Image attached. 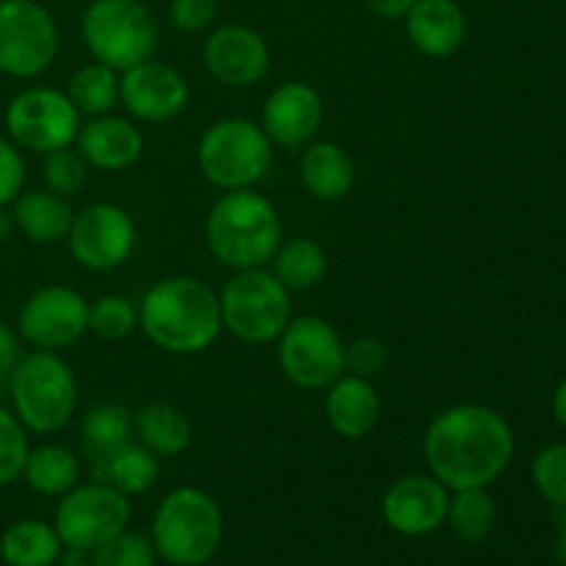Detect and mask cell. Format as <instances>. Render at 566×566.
<instances>
[{
	"instance_id": "obj_43",
	"label": "cell",
	"mask_w": 566,
	"mask_h": 566,
	"mask_svg": "<svg viewBox=\"0 0 566 566\" xmlns=\"http://www.w3.org/2000/svg\"><path fill=\"white\" fill-rule=\"evenodd\" d=\"M55 566H92V558H88V551L64 545V551H61L59 556V564Z\"/></svg>"
},
{
	"instance_id": "obj_31",
	"label": "cell",
	"mask_w": 566,
	"mask_h": 566,
	"mask_svg": "<svg viewBox=\"0 0 566 566\" xmlns=\"http://www.w3.org/2000/svg\"><path fill=\"white\" fill-rule=\"evenodd\" d=\"M133 434V412L122 403H97L88 409L81 420V437L94 459L108 457L119 446L130 442Z\"/></svg>"
},
{
	"instance_id": "obj_26",
	"label": "cell",
	"mask_w": 566,
	"mask_h": 566,
	"mask_svg": "<svg viewBox=\"0 0 566 566\" xmlns=\"http://www.w3.org/2000/svg\"><path fill=\"white\" fill-rule=\"evenodd\" d=\"M64 542L53 523L17 520L0 534V562L6 566H55Z\"/></svg>"
},
{
	"instance_id": "obj_32",
	"label": "cell",
	"mask_w": 566,
	"mask_h": 566,
	"mask_svg": "<svg viewBox=\"0 0 566 566\" xmlns=\"http://www.w3.org/2000/svg\"><path fill=\"white\" fill-rule=\"evenodd\" d=\"M138 329V307L127 296L105 293L88 302V332L99 340H127Z\"/></svg>"
},
{
	"instance_id": "obj_19",
	"label": "cell",
	"mask_w": 566,
	"mask_h": 566,
	"mask_svg": "<svg viewBox=\"0 0 566 566\" xmlns=\"http://www.w3.org/2000/svg\"><path fill=\"white\" fill-rule=\"evenodd\" d=\"M75 149L83 155L88 169L116 175L138 164L144 155V133L138 130L136 122L125 116H92L77 130Z\"/></svg>"
},
{
	"instance_id": "obj_22",
	"label": "cell",
	"mask_w": 566,
	"mask_h": 566,
	"mask_svg": "<svg viewBox=\"0 0 566 566\" xmlns=\"http://www.w3.org/2000/svg\"><path fill=\"white\" fill-rule=\"evenodd\" d=\"M298 180L318 202H343L357 182V166L337 142H310L298 158Z\"/></svg>"
},
{
	"instance_id": "obj_11",
	"label": "cell",
	"mask_w": 566,
	"mask_h": 566,
	"mask_svg": "<svg viewBox=\"0 0 566 566\" xmlns=\"http://www.w3.org/2000/svg\"><path fill=\"white\" fill-rule=\"evenodd\" d=\"M59 25L39 0H0V75L31 81L59 55Z\"/></svg>"
},
{
	"instance_id": "obj_39",
	"label": "cell",
	"mask_w": 566,
	"mask_h": 566,
	"mask_svg": "<svg viewBox=\"0 0 566 566\" xmlns=\"http://www.w3.org/2000/svg\"><path fill=\"white\" fill-rule=\"evenodd\" d=\"M219 17V0H171L169 20L180 33H202Z\"/></svg>"
},
{
	"instance_id": "obj_10",
	"label": "cell",
	"mask_w": 566,
	"mask_h": 566,
	"mask_svg": "<svg viewBox=\"0 0 566 566\" xmlns=\"http://www.w3.org/2000/svg\"><path fill=\"white\" fill-rule=\"evenodd\" d=\"M3 125L22 153L48 155L75 144L81 114L61 88L28 86L9 99Z\"/></svg>"
},
{
	"instance_id": "obj_3",
	"label": "cell",
	"mask_w": 566,
	"mask_h": 566,
	"mask_svg": "<svg viewBox=\"0 0 566 566\" xmlns=\"http://www.w3.org/2000/svg\"><path fill=\"white\" fill-rule=\"evenodd\" d=\"M210 254L232 271L269 265L282 243V216L254 188L224 191L205 219Z\"/></svg>"
},
{
	"instance_id": "obj_17",
	"label": "cell",
	"mask_w": 566,
	"mask_h": 566,
	"mask_svg": "<svg viewBox=\"0 0 566 566\" xmlns=\"http://www.w3.org/2000/svg\"><path fill=\"white\" fill-rule=\"evenodd\" d=\"M451 490L431 473L401 475L381 495V520L401 536H429L446 525Z\"/></svg>"
},
{
	"instance_id": "obj_28",
	"label": "cell",
	"mask_w": 566,
	"mask_h": 566,
	"mask_svg": "<svg viewBox=\"0 0 566 566\" xmlns=\"http://www.w3.org/2000/svg\"><path fill=\"white\" fill-rule=\"evenodd\" d=\"M271 271L287 291H310L329 271V254L315 238H291L282 241L271 258Z\"/></svg>"
},
{
	"instance_id": "obj_1",
	"label": "cell",
	"mask_w": 566,
	"mask_h": 566,
	"mask_svg": "<svg viewBox=\"0 0 566 566\" xmlns=\"http://www.w3.org/2000/svg\"><path fill=\"white\" fill-rule=\"evenodd\" d=\"M514 429L497 409L457 403L437 415L423 434L429 473L448 490H490L514 459Z\"/></svg>"
},
{
	"instance_id": "obj_44",
	"label": "cell",
	"mask_w": 566,
	"mask_h": 566,
	"mask_svg": "<svg viewBox=\"0 0 566 566\" xmlns=\"http://www.w3.org/2000/svg\"><path fill=\"white\" fill-rule=\"evenodd\" d=\"M553 556H556L558 566H566V514H562V523L553 536Z\"/></svg>"
},
{
	"instance_id": "obj_21",
	"label": "cell",
	"mask_w": 566,
	"mask_h": 566,
	"mask_svg": "<svg viewBox=\"0 0 566 566\" xmlns=\"http://www.w3.org/2000/svg\"><path fill=\"white\" fill-rule=\"evenodd\" d=\"M324 415L329 429L343 440H363L379 426L381 398L374 381L365 376L343 374L326 387Z\"/></svg>"
},
{
	"instance_id": "obj_36",
	"label": "cell",
	"mask_w": 566,
	"mask_h": 566,
	"mask_svg": "<svg viewBox=\"0 0 566 566\" xmlns=\"http://www.w3.org/2000/svg\"><path fill=\"white\" fill-rule=\"evenodd\" d=\"M31 446H28L25 426L17 420L11 409L0 407V486H9L22 479V468Z\"/></svg>"
},
{
	"instance_id": "obj_25",
	"label": "cell",
	"mask_w": 566,
	"mask_h": 566,
	"mask_svg": "<svg viewBox=\"0 0 566 566\" xmlns=\"http://www.w3.org/2000/svg\"><path fill=\"white\" fill-rule=\"evenodd\" d=\"M81 457L61 442H42L31 448L22 468L28 490L42 497H61L81 484Z\"/></svg>"
},
{
	"instance_id": "obj_30",
	"label": "cell",
	"mask_w": 566,
	"mask_h": 566,
	"mask_svg": "<svg viewBox=\"0 0 566 566\" xmlns=\"http://www.w3.org/2000/svg\"><path fill=\"white\" fill-rule=\"evenodd\" d=\"M66 97L77 108L81 116H105L119 105V72L111 66L92 61L83 64L81 70L72 72Z\"/></svg>"
},
{
	"instance_id": "obj_33",
	"label": "cell",
	"mask_w": 566,
	"mask_h": 566,
	"mask_svg": "<svg viewBox=\"0 0 566 566\" xmlns=\"http://www.w3.org/2000/svg\"><path fill=\"white\" fill-rule=\"evenodd\" d=\"M531 479L542 501L566 514V442H551L531 462Z\"/></svg>"
},
{
	"instance_id": "obj_24",
	"label": "cell",
	"mask_w": 566,
	"mask_h": 566,
	"mask_svg": "<svg viewBox=\"0 0 566 566\" xmlns=\"http://www.w3.org/2000/svg\"><path fill=\"white\" fill-rule=\"evenodd\" d=\"M133 431L144 448L164 459L180 457L193 440V426L188 415L166 401L144 403L138 412H133Z\"/></svg>"
},
{
	"instance_id": "obj_7",
	"label": "cell",
	"mask_w": 566,
	"mask_h": 566,
	"mask_svg": "<svg viewBox=\"0 0 566 566\" xmlns=\"http://www.w3.org/2000/svg\"><path fill=\"white\" fill-rule=\"evenodd\" d=\"M219 307L224 332L247 346L276 343L293 318L291 291L265 265L235 271L221 287Z\"/></svg>"
},
{
	"instance_id": "obj_2",
	"label": "cell",
	"mask_w": 566,
	"mask_h": 566,
	"mask_svg": "<svg viewBox=\"0 0 566 566\" xmlns=\"http://www.w3.org/2000/svg\"><path fill=\"white\" fill-rule=\"evenodd\" d=\"M138 329L166 354L208 352L224 332L219 293L199 276H164L138 304Z\"/></svg>"
},
{
	"instance_id": "obj_8",
	"label": "cell",
	"mask_w": 566,
	"mask_h": 566,
	"mask_svg": "<svg viewBox=\"0 0 566 566\" xmlns=\"http://www.w3.org/2000/svg\"><path fill=\"white\" fill-rule=\"evenodd\" d=\"M81 36L94 61L125 72L153 59L158 22L142 0H92L81 17Z\"/></svg>"
},
{
	"instance_id": "obj_35",
	"label": "cell",
	"mask_w": 566,
	"mask_h": 566,
	"mask_svg": "<svg viewBox=\"0 0 566 566\" xmlns=\"http://www.w3.org/2000/svg\"><path fill=\"white\" fill-rule=\"evenodd\" d=\"M42 180L44 188L59 197L72 199L75 193L83 191L88 180V164L75 147L55 149V153L44 155L42 164Z\"/></svg>"
},
{
	"instance_id": "obj_20",
	"label": "cell",
	"mask_w": 566,
	"mask_h": 566,
	"mask_svg": "<svg viewBox=\"0 0 566 566\" xmlns=\"http://www.w3.org/2000/svg\"><path fill=\"white\" fill-rule=\"evenodd\" d=\"M403 31L426 59H451L468 39V17L457 0H415L403 17Z\"/></svg>"
},
{
	"instance_id": "obj_38",
	"label": "cell",
	"mask_w": 566,
	"mask_h": 566,
	"mask_svg": "<svg viewBox=\"0 0 566 566\" xmlns=\"http://www.w3.org/2000/svg\"><path fill=\"white\" fill-rule=\"evenodd\" d=\"M25 155L11 142L0 136V208H9L25 191Z\"/></svg>"
},
{
	"instance_id": "obj_5",
	"label": "cell",
	"mask_w": 566,
	"mask_h": 566,
	"mask_svg": "<svg viewBox=\"0 0 566 566\" xmlns=\"http://www.w3.org/2000/svg\"><path fill=\"white\" fill-rule=\"evenodd\" d=\"M11 412L31 434H59L77 412V376L59 352L33 348L11 368Z\"/></svg>"
},
{
	"instance_id": "obj_14",
	"label": "cell",
	"mask_w": 566,
	"mask_h": 566,
	"mask_svg": "<svg viewBox=\"0 0 566 566\" xmlns=\"http://www.w3.org/2000/svg\"><path fill=\"white\" fill-rule=\"evenodd\" d=\"M88 332V302L70 285H44L22 302L17 335L42 352H64Z\"/></svg>"
},
{
	"instance_id": "obj_6",
	"label": "cell",
	"mask_w": 566,
	"mask_h": 566,
	"mask_svg": "<svg viewBox=\"0 0 566 566\" xmlns=\"http://www.w3.org/2000/svg\"><path fill=\"white\" fill-rule=\"evenodd\" d=\"M274 164V144L260 122L227 116L213 122L197 144V166L219 191L254 188Z\"/></svg>"
},
{
	"instance_id": "obj_27",
	"label": "cell",
	"mask_w": 566,
	"mask_h": 566,
	"mask_svg": "<svg viewBox=\"0 0 566 566\" xmlns=\"http://www.w3.org/2000/svg\"><path fill=\"white\" fill-rule=\"evenodd\" d=\"M94 475H97V481H105L114 490H119L122 495L133 497L153 490L160 475V464L158 457L142 442H125L108 457L94 459Z\"/></svg>"
},
{
	"instance_id": "obj_45",
	"label": "cell",
	"mask_w": 566,
	"mask_h": 566,
	"mask_svg": "<svg viewBox=\"0 0 566 566\" xmlns=\"http://www.w3.org/2000/svg\"><path fill=\"white\" fill-rule=\"evenodd\" d=\"M14 232H17V227H14V219H11V210L0 208V247L11 241V235H14Z\"/></svg>"
},
{
	"instance_id": "obj_12",
	"label": "cell",
	"mask_w": 566,
	"mask_h": 566,
	"mask_svg": "<svg viewBox=\"0 0 566 566\" xmlns=\"http://www.w3.org/2000/svg\"><path fill=\"white\" fill-rule=\"evenodd\" d=\"M53 525L66 547L92 553L130 525V497L97 479L77 484L59 497Z\"/></svg>"
},
{
	"instance_id": "obj_4",
	"label": "cell",
	"mask_w": 566,
	"mask_h": 566,
	"mask_svg": "<svg viewBox=\"0 0 566 566\" xmlns=\"http://www.w3.org/2000/svg\"><path fill=\"white\" fill-rule=\"evenodd\" d=\"M149 539L160 562L171 566H205L224 539L219 501L199 486H177L155 506Z\"/></svg>"
},
{
	"instance_id": "obj_15",
	"label": "cell",
	"mask_w": 566,
	"mask_h": 566,
	"mask_svg": "<svg viewBox=\"0 0 566 566\" xmlns=\"http://www.w3.org/2000/svg\"><path fill=\"white\" fill-rule=\"evenodd\" d=\"M191 99V88L180 70L164 61L147 59L119 72V103L133 122L164 125L177 119Z\"/></svg>"
},
{
	"instance_id": "obj_34",
	"label": "cell",
	"mask_w": 566,
	"mask_h": 566,
	"mask_svg": "<svg viewBox=\"0 0 566 566\" xmlns=\"http://www.w3.org/2000/svg\"><path fill=\"white\" fill-rule=\"evenodd\" d=\"M92 566H155L158 553H155L153 539L147 534L125 528L122 534L111 536L99 547L88 553Z\"/></svg>"
},
{
	"instance_id": "obj_18",
	"label": "cell",
	"mask_w": 566,
	"mask_h": 566,
	"mask_svg": "<svg viewBox=\"0 0 566 566\" xmlns=\"http://www.w3.org/2000/svg\"><path fill=\"white\" fill-rule=\"evenodd\" d=\"M326 105L315 86L304 81H285L271 88L260 111V127L274 147L302 149L318 136Z\"/></svg>"
},
{
	"instance_id": "obj_40",
	"label": "cell",
	"mask_w": 566,
	"mask_h": 566,
	"mask_svg": "<svg viewBox=\"0 0 566 566\" xmlns=\"http://www.w3.org/2000/svg\"><path fill=\"white\" fill-rule=\"evenodd\" d=\"M20 357V335H17L14 326L0 321V379L11 374V368H14Z\"/></svg>"
},
{
	"instance_id": "obj_37",
	"label": "cell",
	"mask_w": 566,
	"mask_h": 566,
	"mask_svg": "<svg viewBox=\"0 0 566 566\" xmlns=\"http://www.w3.org/2000/svg\"><path fill=\"white\" fill-rule=\"evenodd\" d=\"M390 363V348L374 335H363L346 346V374L374 379Z\"/></svg>"
},
{
	"instance_id": "obj_9",
	"label": "cell",
	"mask_w": 566,
	"mask_h": 566,
	"mask_svg": "<svg viewBox=\"0 0 566 566\" xmlns=\"http://www.w3.org/2000/svg\"><path fill=\"white\" fill-rule=\"evenodd\" d=\"M276 359L291 385L302 390H326L346 374V340L332 321L298 315L276 337Z\"/></svg>"
},
{
	"instance_id": "obj_29",
	"label": "cell",
	"mask_w": 566,
	"mask_h": 566,
	"mask_svg": "<svg viewBox=\"0 0 566 566\" xmlns=\"http://www.w3.org/2000/svg\"><path fill=\"white\" fill-rule=\"evenodd\" d=\"M446 525L462 542L479 545L490 539L497 525V503L490 490H457L448 497Z\"/></svg>"
},
{
	"instance_id": "obj_41",
	"label": "cell",
	"mask_w": 566,
	"mask_h": 566,
	"mask_svg": "<svg viewBox=\"0 0 566 566\" xmlns=\"http://www.w3.org/2000/svg\"><path fill=\"white\" fill-rule=\"evenodd\" d=\"M368 6L370 14H376L379 20H403L407 11L412 9L415 0H363Z\"/></svg>"
},
{
	"instance_id": "obj_16",
	"label": "cell",
	"mask_w": 566,
	"mask_h": 566,
	"mask_svg": "<svg viewBox=\"0 0 566 566\" xmlns=\"http://www.w3.org/2000/svg\"><path fill=\"white\" fill-rule=\"evenodd\" d=\"M202 61L210 77L230 88H252L271 70V48L254 28L227 22L213 28L202 44Z\"/></svg>"
},
{
	"instance_id": "obj_23",
	"label": "cell",
	"mask_w": 566,
	"mask_h": 566,
	"mask_svg": "<svg viewBox=\"0 0 566 566\" xmlns=\"http://www.w3.org/2000/svg\"><path fill=\"white\" fill-rule=\"evenodd\" d=\"M9 208L17 232H22L31 243L50 247V243L66 241V235H70L75 210H72L70 199L59 197L48 188L22 191Z\"/></svg>"
},
{
	"instance_id": "obj_42",
	"label": "cell",
	"mask_w": 566,
	"mask_h": 566,
	"mask_svg": "<svg viewBox=\"0 0 566 566\" xmlns=\"http://www.w3.org/2000/svg\"><path fill=\"white\" fill-rule=\"evenodd\" d=\"M553 418H556L558 429L566 431V376L558 381L556 392H553Z\"/></svg>"
},
{
	"instance_id": "obj_13",
	"label": "cell",
	"mask_w": 566,
	"mask_h": 566,
	"mask_svg": "<svg viewBox=\"0 0 566 566\" xmlns=\"http://www.w3.org/2000/svg\"><path fill=\"white\" fill-rule=\"evenodd\" d=\"M136 241V221L122 205L114 202H92L75 210L66 235L72 260L94 274L122 269L130 260Z\"/></svg>"
}]
</instances>
